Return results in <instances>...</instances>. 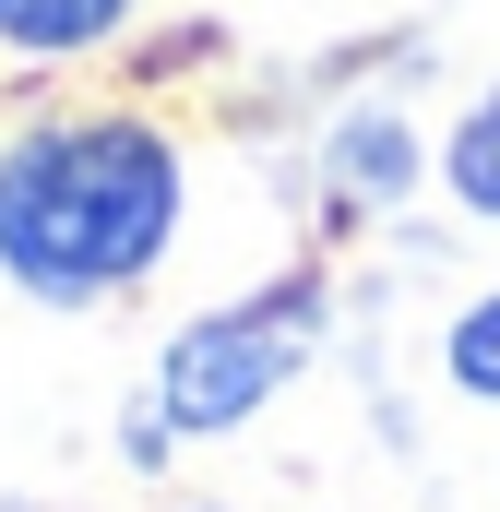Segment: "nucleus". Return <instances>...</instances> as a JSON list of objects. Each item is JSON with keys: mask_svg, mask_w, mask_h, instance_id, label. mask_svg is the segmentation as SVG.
<instances>
[{"mask_svg": "<svg viewBox=\"0 0 500 512\" xmlns=\"http://www.w3.org/2000/svg\"><path fill=\"white\" fill-rule=\"evenodd\" d=\"M191 167L131 108H72L0 143V274L36 310H96L179 251Z\"/></svg>", "mask_w": 500, "mask_h": 512, "instance_id": "1", "label": "nucleus"}, {"mask_svg": "<svg viewBox=\"0 0 500 512\" xmlns=\"http://www.w3.org/2000/svg\"><path fill=\"white\" fill-rule=\"evenodd\" d=\"M310 358H322V274H274V286H250V298L191 310V322L155 346V382H143V405H155V417H143V453L250 429Z\"/></svg>", "mask_w": 500, "mask_h": 512, "instance_id": "2", "label": "nucleus"}, {"mask_svg": "<svg viewBox=\"0 0 500 512\" xmlns=\"http://www.w3.org/2000/svg\"><path fill=\"white\" fill-rule=\"evenodd\" d=\"M322 179H334V203L381 215V203H405V191L429 179V143L393 120V108H346V120L322 131Z\"/></svg>", "mask_w": 500, "mask_h": 512, "instance_id": "3", "label": "nucleus"}, {"mask_svg": "<svg viewBox=\"0 0 500 512\" xmlns=\"http://www.w3.org/2000/svg\"><path fill=\"white\" fill-rule=\"evenodd\" d=\"M143 0H0V48L12 60H84V48H108Z\"/></svg>", "mask_w": 500, "mask_h": 512, "instance_id": "4", "label": "nucleus"}, {"mask_svg": "<svg viewBox=\"0 0 500 512\" xmlns=\"http://www.w3.org/2000/svg\"><path fill=\"white\" fill-rule=\"evenodd\" d=\"M429 167H441V191H453L477 227H500V96H477L465 120L441 131V155H429Z\"/></svg>", "mask_w": 500, "mask_h": 512, "instance_id": "5", "label": "nucleus"}, {"mask_svg": "<svg viewBox=\"0 0 500 512\" xmlns=\"http://www.w3.org/2000/svg\"><path fill=\"white\" fill-rule=\"evenodd\" d=\"M441 382L465 393V405H500V286L441 322Z\"/></svg>", "mask_w": 500, "mask_h": 512, "instance_id": "6", "label": "nucleus"}, {"mask_svg": "<svg viewBox=\"0 0 500 512\" xmlns=\"http://www.w3.org/2000/svg\"><path fill=\"white\" fill-rule=\"evenodd\" d=\"M191 512H227V501H191Z\"/></svg>", "mask_w": 500, "mask_h": 512, "instance_id": "7", "label": "nucleus"}]
</instances>
